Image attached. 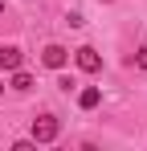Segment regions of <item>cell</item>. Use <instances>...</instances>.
<instances>
[{
    "instance_id": "8992f818",
    "label": "cell",
    "mask_w": 147,
    "mask_h": 151,
    "mask_svg": "<svg viewBox=\"0 0 147 151\" xmlns=\"http://www.w3.org/2000/svg\"><path fill=\"white\" fill-rule=\"evenodd\" d=\"M12 90H21V94H24V90H33V78L24 74V70H12Z\"/></svg>"
},
{
    "instance_id": "277c9868",
    "label": "cell",
    "mask_w": 147,
    "mask_h": 151,
    "mask_svg": "<svg viewBox=\"0 0 147 151\" xmlns=\"http://www.w3.org/2000/svg\"><path fill=\"white\" fill-rule=\"evenodd\" d=\"M21 61H24V53L17 49V45H0V70H21Z\"/></svg>"
},
{
    "instance_id": "9c48e42d",
    "label": "cell",
    "mask_w": 147,
    "mask_h": 151,
    "mask_svg": "<svg viewBox=\"0 0 147 151\" xmlns=\"http://www.w3.org/2000/svg\"><path fill=\"white\" fill-rule=\"evenodd\" d=\"M0 17H4V0H0Z\"/></svg>"
},
{
    "instance_id": "6da1fadb",
    "label": "cell",
    "mask_w": 147,
    "mask_h": 151,
    "mask_svg": "<svg viewBox=\"0 0 147 151\" xmlns=\"http://www.w3.org/2000/svg\"><path fill=\"white\" fill-rule=\"evenodd\" d=\"M57 131H61V123H57L53 114L33 119V143H53V139H57Z\"/></svg>"
},
{
    "instance_id": "52a82bcc",
    "label": "cell",
    "mask_w": 147,
    "mask_h": 151,
    "mask_svg": "<svg viewBox=\"0 0 147 151\" xmlns=\"http://www.w3.org/2000/svg\"><path fill=\"white\" fill-rule=\"evenodd\" d=\"M135 65H139V70H147V45H143V49H135Z\"/></svg>"
},
{
    "instance_id": "3957f363",
    "label": "cell",
    "mask_w": 147,
    "mask_h": 151,
    "mask_svg": "<svg viewBox=\"0 0 147 151\" xmlns=\"http://www.w3.org/2000/svg\"><path fill=\"white\" fill-rule=\"evenodd\" d=\"M66 61H70V49L66 45H45L41 49V65L45 70H66Z\"/></svg>"
},
{
    "instance_id": "5b68a950",
    "label": "cell",
    "mask_w": 147,
    "mask_h": 151,
    "mask_svg": "<svg viewBox=\"0 0 147 151\" xmlns=\"http://www.w3.org/2000/svg\"><path fill=\"white\" fill-rule=\"evenodd\" d=\"M98 102H102V90H98V86H86V90H78V106H82V110H94Z\"/></svg>"
},
{
    "instance_id": "ba28073f",
    "label": "cell",
    "mask_w": 147,
    "mask_h": 151,
    "mask_svg": "<svg viewBox=\"0 0 147 151\" xmlns=\"http://www.w3.org/2000/svg\"><path fill=\"white\" fill-rule=\"evenodd\" d=\"M0 94H4V78H0Z\"/></svg>"
},
{
    "instance_id": "7a4b0ae2",
    "label": "cell",
    "mask_w": 147,
    "mask_h": 151,
    "mask_svg": "<svg viewBox=\"0 0 147 151\" xmlns=\"http://www.w3.org/2000/svg\"><path fill=\"white\" fill-rule=\"evenodd\" d=\"M74 61H78L82 74H98V70H102V57H98V49H90V45L74 49Z\"/></svg>"
},
{
    "instance_id": "30bf717a",
    "label": "cell",
    "mask_w": 147,
    "mask_h": 151,
    "mask_svg": "<svg viewBox=\"0 0 147 151\" xmlns=\"http://www.w3.org/2000/svg\"><path fill=\"white\" fill-rule=\"evenodd\" d=\"M102 4H110V0H102Z\"/></svg>"
}]
</instances>
